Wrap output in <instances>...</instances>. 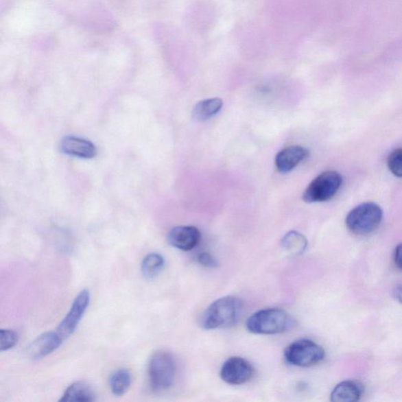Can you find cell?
<instances>
[{
    "label": "cell",
    "instance_id": "cell-18",
    "mask_svg": "<svg viewBox=\"0 0 402 402\" xmlns=\"http://www.w3.org/2000/svg\"><path fill=\"white\" fill-rule=\"evenodd\" d=\"M130 384H132V376L128 369H119L110 378V387L114 395L124 394L130 388Z\"/></svg>",
    "mask_w": 402,
    "mask_h": 402
},
{
    "label": "cell",
    "instance_id": "cell-10",
    "mask_svg": "<svg viewBox=\"0 0 402 402\" xmlns=\"http://www.w3.org/2000/svg\"><path fill=\"white\" fill-rule=\"evenodd\" d=\"M309 150L300 145H292L279 152L276 156L275 165L276 169L282 174H287L306 160Z\"/></svg>",
    "mask_w": 402,
    "mask_h": 402
},
{
    "label": "cell",
    "instance_id": "cell-12",
    "mask_svg": "<svg viewBox=\"0 0 402 402\" xmlns=\"http://www.w3.org/2000/svg\"><path fill=\"white\" fill-rule=\"evenodd\" d=\"M60 149L65 154L84 159L94 158L97 154L95 145L90 141L74 137H64L60 144Z\"/></svg>",
    "mask_w": 402,
    "mask_h": 402
},
{
    "label": "cell",
    "instance_id": "cell-23",
    "mask_svg": "<svg viewBox=\"0 0 402 402\" xmlns=\"http://www.w3.org/2000/svg\"><path fill=\"white\" fill-rule=\"evenodd\" d=\"M396 300L402 304V285L397 286L394 289Z\"/></svg>",
    "mask_w": 402,
    "mask_h": 402
},
{
    "label": "cell",
    "instance_id": "cell-19",
    "mask_svg": "<svg viewBox=\"0 0 402 402\" xmlns=\"http://www.w3.org/2000/svg\"><path fill=\"white\" fill-rule=\"evenodd\" d=\"M388 167L394 176L402 177V148L394 150L389 155Z\"/></svg>",
    "mask_w": 402,
    "mask_h": 402
},
{
    "label": "cell",
    "instance_id": "cell-13",
    "mask_svg": "<svg viewBox=\"0 0 402 402\" xmlns=\"http://www.w3.org/2000/svg\"><path fill=\"white\" fill-rule=\"evenodd\" d=\"M365 392V387L358 380H346L333 389L331 401L334 402H355L359 401Z\"/></svg>",
    "mask_w": 402,
    "mask_h": 402
},
{
    "label": "cell",
    "instance_id": "cell-3",
    "mask_svg": "<svg viewBox=\"0 0 402 402\" xmlns=\"http://www.w3.org/2000/svg\"><path fill=\"white\" fill-rule=\"evenodd\" d=\"M148 376L154 390L164 391L171 388L176 376L175 358L169 352H156L149 362Z\"/></svg>",
    "mask_w": 402,
    "mask_h": 402
},
{
    "label": "cell",
    "instance_id": "cell-4",
    "mask_svg": "<svg viewBox=\"0 0 402 402\" xmlns=\"http://www.w3.org/2000/svg\"><path fill=\"white\" fill-rule=\"evenodd\" d=\"M383 220V211L377 204L364 203L352 209L346 219L347 228L355 235H368L377 230Z\"/></svg>",
    "mask_w": 402,
    "mask_h": 402
},
{
    "label": "cell",
    "instance_id": "cell-5",
    "mask_svg": "<svg viewBox=\"0 0 402 402\" xmlns=\"http://www.w3.org/2000/svg\"><path fill=\"white\" fill-rule=\"evenodd\" d=\"M343 182L340 174L335 171L324 172L309 184L303 195L306 203L325 202L338 193Z\"/></svg>",
    "mask_w": 402,
    "mask_h": 402
},
{
    "label": "cell",
    "instance_id": "cell-11",
    "mask_svg": "<svg viewBox=\"0 0 402 402\" xmlns=\"http://www.w3.org/2000/svg\"><path fill=\"white\" fill-rule=\"evenodd\" d=\"M63 343V340L56 331H47L32 342L28 347V354L34 359H40L54 351Z\"/></svg>",
    "mask_w": 402,
    "mask_h": 402
},
{
    "label": "cell",
    "instance_id": "cell-20",
    "mask_svg": "<svg viewBox=\"0 0 402 402\" xmlns=\"http://www.w3.org/2000/svg\"><path fill=\"white\" fill-rule=\"evenodd\" d=\"M18 341V335L15 331L9 329L0 331V351L3 352L13 348Z\"/></svg>",
    "mask_w": 402,
    "mask_h": 402
},
{
    "label": "cell",
    "instance_id": "cell-15",
    "mask_svg": "<svg viewBox=\"0 0 402 402\" xmlns=\"http://www.w3.org/2000/svg\"><path fill=\"white\" fill-rule=\"evenodd\" d=\"M95 395L88 383L79 381L73 383L64 391L59 401H94Z\"/></svg>",
    "mask_w": 402,
    "mask_h": 402
},
{
    "label": "cell",
    "instance_id": "cell-14",
    "mask_svg": "<svg viewBox=\"0 0 402 402\" xmlns=\"http://www.w3.org/2000/svg\"><path fill=\"white\" fill-rule=\"evenodd\" d=\"M224 105L219 97L200 101L195 106L192 112V117L196 122H204L216 115Z\"/></svg>",
    "mask_w": 402,
    "mask_h": 402
},
{
    "label": "cell",
    "instance_id": "cell-22",
    "mask_svg": "<svg viewBox=\"0 0 402 402\" xmlns=\"http://www.w3.org/2000/svg\"><path fill=\"white\" fill-rule=\"evenodd\" d=\"M394 263L397 268L402 270V243L399 244L395 249Z\"/></svg>",
    "mask_w": 402,
    "mask_h": 402
},
{
    "label": "cell",
    "instance_id": "cell-7",
    "mask_svg": "<svg viewBox=\"0 0 402 402\" xmlns=\"http://www.w3.org/2000/svg\"><path fill=\"white\" fill-rule=\"evenodd\" d=\"M90 300L91 295L88 289L81 290L75 296L68 314L65 315L56 330L63 341L68 339L77 329L89 306Z\"/></svg>",
    "mask_w": 402,
    "mask_h": 402
},
{
    "label": "cell",
    "instance_id": "cell-17",
    "mask_svg": "<svg viewBox=\"0 0 402 402\" xmlns=\"http://www.w3.org/2000/svg\"><path fill=\"white\" fill-rule=\"evenodd\" d=\"M165 260L158 253H150L142 262V272L145 279H154L164 270Z\"/></svg>",
    "mask_w": 402,
    "mask_h": 402
},
{
    "label": "cell",
    "instance_id": "cell-9",
    "mask_svg": "<svg viewBox=\"0 0 402 402\" xmlns=\"http://www.w3.org/2000/svg\"><path fill=\"white\" fill-rule=\"evenodd\" d=\"M200 238V230L193 226H176L167 235V241L172 246L185 252L197 247Z\"/></svg>",
    "mask_w": 402,
    "mask_h": 402
},
{
    "label": "cell",
    "instance_id": "cell-6",
    "mask_svg": "<svg viewBox=\"0 0 402 402\" xmlns=\"http://www.w3.org/2000/svg\"><path fill=\"white\" fill-rule=\"evenodd\" d=\"M325 351L322 346L309 340L293 342L285 351V358L290 365L307 368L323 361Z\"/></svg>",
    "mask_w": 402,
    "mask_h": 402
},
{
    "label": "cell",
    "instance_id": "cell-2",
    "mask_svg": "<svg viewBox=\"0 0 402 402\" xmlns=\"http://www.w3.org/2000/svg\"><path fill=\"white\" fill-rule=\"evenodd\" d=\"M296 320L284 309L269 308L261 309L250 317L246 323L250 333L259 335L283 333L294 328Z\"/></svg>",
    "mask_w": 402,
    "mask_h": 402
},
{
    "label": "cell",
    "instance_id": "cell-16",
    "mask_svg": "<svg viewBox=\"0 0 402 402\" xmlns=\"http://www.w3.org/2000/svg\"><path fill=\"white\" fill-rule=\"evenodd\" d=\"M307 244L306 237L294 230L287 233L281 241L282 248L292 257H298L305 252Z\"/></svg>",
    "mask_w": 402,
    "mask_h": 402
},
{
    "label": "cell",
    "instance_id": "cell-1",
    "mask_svg": "<svg viewBox=\"0 0 402 402\" xmlns=\"http://www.w3.org/2000/svg\"><path fill=\"white\" fill-rule=\"evenodd\" d=\"M243 302L235 296H226L211 303L204 312L201 325L204 329H226L235 325L243 313Z\"/></svg>",
    "mask_w": 402,
    "mask_h": 402
},
{
    "label": "cell",
    "instance_id": "cell-21",
    "mask_svg": "<svg viewBox=\"0 0 402 402\" xmlns=\"http://www.w3.org/2000/svg\"><path fill=\"white\" fill-rule=\"evenodd\" d=\"M198 262L200 265L205 266V268H214L218 265V261H217L213 255L209 253H201L198 257Z\"/></svg>",
    "mask_w": 402,
    "mask_h": 402
},
{
    "label": "cell",
    "instance_id": "cell-8",
    "mask_svg": "<svg viewBox=\"0 0 402 402\" xmlns=\"http://www.w3.org/2000/svg\"><path fill=\"white\" fill-rule=\"evenodd\" d=\"M253 374L254 368L251 363L240 357L228 358L220 371L222 379L230 385L246 383L252 378Z\"/></svg>",
    "mask_w": 402,
    "mask_h": 402
}]
</instances>
